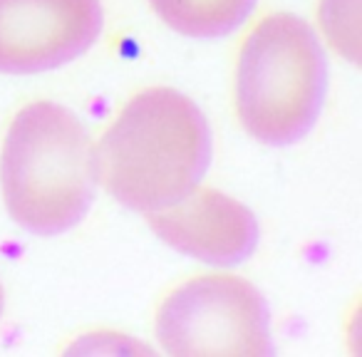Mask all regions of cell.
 <instances>
[{"label": "cell", "instance_id": "2", "mask_svg": "<svg viewBox=\"0 0 362 357\" xmlns=\"http://www.w3.org/2000/svg\"><path fill=\"white\" fill-rule=\"evenodd\" d=\"M97 149L75 112L33 102L16 115L0 156V184L13 221L35 236H60L97 197Z\"/></svg>", "mask_w": 362, "mask_h": 357}, {"label": "cell", "instance_id": "3", "mask_svg": "<svg viewBox=\"0 0 362 357\" xmlns=\"http://www.w3.org/2000/svg\"><path fill=\"white\" fill-rule=\"evenodd\" d=\"M325 90L327 60L313 28L291 13L258 23L236 72L243 129L263 144H296L315 127Z\"/></svg>", "mask_w": 362, "mask_h": 357}, {"label": "cell", "instance_id": "7", "mask_svg": "<svg viewBox=\"0 0 362 357\" xmlns=\"http://www.w3.org/2000/svg\"><path fill=\"white\" fill-rule=\"evenodd\" d=\"M156 16L184 37L216 40L243 25L256 0H149Z\"/></svg>", "mask_w": 362, "mask_h": 357}, {"label": "cell", "instance_id": "5", "mask_svg": "<svg viewBox=\"0 0 362 357\" xmlns=\"http://www.w3.org/2000/svg\"><path fill=\"white\" fill-rule=\"evenodd\" d=\"M100 33V0H0V72L57 70L85 55Z\"/></svg>", "mask_w": 362, "mask_h": 357}, {"label": "cell", "instance_id": "6", "mask_svg": "<svg viewBox=\"0 0 362 357\" xmlns=\"http://www.w3.org/2000/svg\"><path fill=\"white\" fill-rule=\"evenodd\" d=\"M149 226L166 246L211 266H238L258 246L253 211L216 189L192 192L174 206L154 211Z\"/></svg>", "mask_w": 362, "mask_h": 357}, {"label": "cell", "instance_id": "4", "mask_svg": "<svg viewBox=\"0 0 362 357\" xmlns=\"http://www.w3.org/2000/svg\"><path fill=\"white\" fill-rule=\"evenodd\" d=\"M156 337L169 355H273L266 298L236 276L176 288L156 315Z\"/></svg>", "mask_w": 362, "mask_h": 357}, {"label": "cell", "instance_id": "8", "mask_svg": "<svg viewBox=\"0 0 362 357\" xmlns=\"http://www.w3.org/2000/svg\"><path fill=\"white\" fill-rule=\"evenodd\" d=\"M3 303H6V295H3V286H0V315H3Z\"/></svg>", "mask_w": 362, "mask_h": 357}, {"label": "cell", "instance_id": "1", "mask_svg": "<svg viewBox=\"0 0 362 357\" xmlns=\"http://www.w3.org/2000/svg\"><path fill=\"white\" fill-rule=\"evenodd\" d=\"M211 164V129L194 100L169 87L136 95L102 136L97 169L107 192L139 213L174 206Z\"/></svg>", "mask_w": 362, "mask_h": 357}]
</instances>
